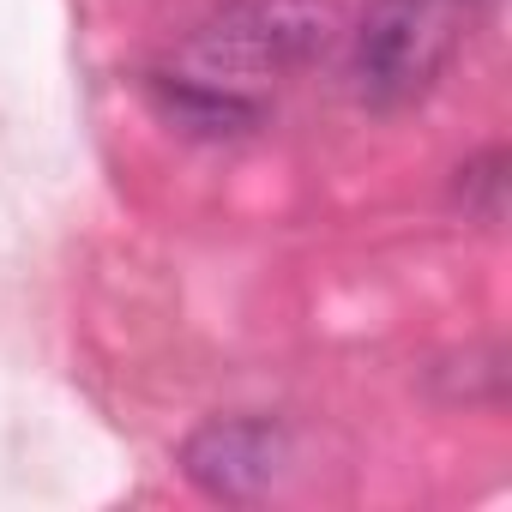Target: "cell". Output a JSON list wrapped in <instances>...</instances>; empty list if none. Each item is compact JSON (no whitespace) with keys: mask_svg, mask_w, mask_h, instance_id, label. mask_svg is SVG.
<instances>
[{"mask_svg":"<svg viewBox=\"0 0 512 512\" xmlns=\"http://www.w3.org/2000/svg\"><path fill=\"white\" fill-rule=\"evenodd\" d=\"M464 0H374L350 43V85L368 109H410L452 67Z\"/></svg>","mask_w":512,"mask_h":512,"instance_id":"obj_2","label":"cell"},{"mask_svg":"<svg viewBox=\"0 0 512 512\" xmlns=\"http://www.w3.org/2000/svg\"><path fill=\"white\" fill-rule=\"evenodd\" d=\"M338 37V13L326 0H229L211 13L187 49H181V79H199L211 91L266 103L260 91L308 61H320Z\"/></svg>","mask_w":512,"mask_h":512,"instance_id":"obj_1","label":"cell"},{"mask_svg":"<svg viewBox=\"0 0 512 512\" xmlns=\"http://www.w3.org/2000/svg\"><path fill=\"white\" fill-rule=\"evenodd\" d=\"M290 464V434L266 416H217L181 446V470L211 500H260Z\"/></svg>","mask_w":512,"mask_h":512,"instance_id":"obj_3","label":"cell"},{"mask_svg":"<svg viewBox=\"0 0 512 512\" xmlns=\"http://www.w3.org/2000/svg\"><path fill=\"white\" fill-rule=\"evenodd\" d=\"M151 103H157L181 133H205V139H235V133H253V127L266 121V103L211 91V85L181 79V73H157V79H151Z\"/></svg>","mask_w":512,"mask_h":512,"instance_id":"obj_4","label":"cell"},{"mask_svg":"<svg viewBox=\"0 0 512 512\" xmlns=\"http://www.w3.org/2000/svg\"><path fill=\"white\" fill-rule=\"evenodd\" d=\"M506 151H482L476 163H464L458 169V199L482 217V223H494L500 217V187H506Z\"/></svg>","mask_w":512,"mask_h":512,"instance_id":"obj_5","label":"cell"}]
</instances>
